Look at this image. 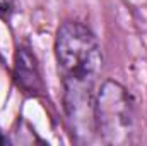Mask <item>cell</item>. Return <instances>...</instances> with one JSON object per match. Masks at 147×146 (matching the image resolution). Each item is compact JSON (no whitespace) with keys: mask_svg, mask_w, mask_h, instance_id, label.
<instances>
[{"mask_svg":"<svg viewBox=\"0 0 147 146\" xmlns=\"http://www.w3.org/2000/svg\"><path fill=\"white\" fill-rule=\"evenodd\" d=\"M94 127L106 145H127L135 131V102L128 89L105 81L94 98Z\"/></svg>","mask_w":147,"mask_h":146,"instance_id":"2","label":"cell"},{"mask_svg":"<svg viewBox=\"0 0 147 146\" xmlns=\"http://www.w3.org/2000/svg\"><path fill=\"white\" fill-rule=\"evenodd\" d=\"M16 81L28 93H39L43 89V81L39 76L36 59L29 48H19L16 55Z\"/></svg>","mask_w":147,"mask_h":146,"instance_id":"3","label":"cell"},{"mask_svg":"<svg viewBox=\"0 0 147 146\" xmlns=\"http://www.w3.org/2000/svg\"><path fill=\"white\" fill-rule=\"evenodd\" d=\"M55 57L67 119L75 129L87 127L94 120V84L103 67L101 46L87 26L65 21L57 31Z\"/></svg>","mask_w":147,"mask_h":146,"instance_id":"1","label":"cell"},{"mask_svg":"<svg viewBox=\"0 0 147 146\" xmlns=\"http://www.w3.org/2000/svg\"><path fill=\"white\" fill-rule=\"evenodd\" d=\"M14 10V0H0V17L9 19Z\"/></svg>","mask_w":147,"mask_h":146,"instance_id":"4","label":"cell"}]
</instances>
